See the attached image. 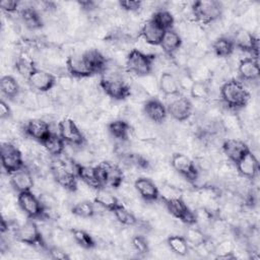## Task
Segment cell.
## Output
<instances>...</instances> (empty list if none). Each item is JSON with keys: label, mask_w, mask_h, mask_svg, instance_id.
I'll use <instances>...</instances> for the list:
<instances>
[{"label": "cell", "mask_w": 260, "mask_h": 260, "mask_svg": "<svg viewBox=\"0 0 260 260\" xmlns=\"http://www.w3.org/2000/svg\"><path fill=\"white\" fill-rule=\"evenodd\" d=\"M222 104L231 111H240L248 106L251 94L244 84L238 79L232 78L223 82L219 88Z\"/></svg>", "instance_id": "1"}, {"label": "cell", "mask_w": 260, "mask_h": 260, "mask_svg": "<svg viewBox=\"0 0 260 260\" xmlns=\"http://www.w3.org/2000/svg\"><path fill=\"white\" fill-rule=\"evenodd\" d=\"M99 85L105 94L114 101H123L131 96V86L122 74L115 70H107L102 74Z\"/></svg>", "instance_id": "2"}, {"label": "cell", "mask_w": 260, "mask_h": 260, "mask_svg": "<svg viewBox=\"0 0 260 260\" xmlns=\"http://www.w3.org/2000/svg\"><path fill=\"white\" fill-rule=\"evenodd\" d=\"M155 60V54L146 53L139 49H132L125 57V67L129 73L143 77L152 73Z\"/></svg>", "instance_id": "3"}, {"label": "cell", "mask_w": 260, "mask_h": 260, "mask_svg": "<svg viewBox=\"0 0 260 260\" xmlns=\"http://www.w3.org/2000/svg\"><path fill=\"white\" fill-rule=\"evenodd\" d=\"M194 19L202 24H210L218 20L222 14V3L217 0H199L191 5Z\"/></svg>", "instance_id": "4"}, {"label": "cell", "mask_w": 260, "mask_h": 260, "mask_svg": "<svg viewBox=\"0 0 260 260\" xmlns=\"http://www.w3.org/2000/svg\"><path fill=\"white\" fill-rule=\"evenodd\" d=\"M14 237L17 242L27 246L40 247L45 250L49 248L41 229L37 222L30 218L18 226Z\"/></svg>", "instance_id": "5"}, {"label": "cell", "mask_w": 260, "mask_h": 260, "mask_svg": "<svg viewBox=\"0 0 260 260\" xmlns=\"http://www.w3.org/2000/svg\"><path fill=\"white\" fill-rule=\"evenodd\" d=\"M54 181L69 192H76L78 180L73 166L70 168L62 160H54L50 167Z\"/></svg>", "instance_id": "6"}, {"label": "cell", "mask_w": 260, "mask_h": 260, "mask_svg": "<svg viewBox=\"0 0 260 260\" xmlns=\"http://www.w3.org/2000/svg\"><path fill=\"white\" fill-rule=\"evenodd\" d=\"M17 204L23 213L30 219H43L47 216L46 208L41 201L40 197H37L31 190L24 191L17 194Z\"/></svg>", "instance_id": "7"}, {"label": "cell", "mask_w": 260, "mask_h": 260, "mask_svg": "<svg viewBox=\"0 0 260 260\" xmlns=\"http://www.w3.org/2000/svg\"><path fill=\"white\" fill-rule=\"evenodd\" d=\"M0 157L2 168L7 175H12L25 167L22 152L17 146L10 142L2 143Z\"/></svg>", "instance_id": "8"}, {"label": "cell", "mask_w": 260, "mask_h": 260, "mask_svg": "<svg viewBox=\"0 0 260 260\" xmlns=\"http://www.w3.org/2000/svg\"><path fill=\"white\" fill-rule=\"evenodd\" d=\"M95 170L104 187L110 186L112 188H119L123 184L124 173L118 165L104 160L95 167Z\"/></svg>", "instance_id": "9"}, {"label": "cell", "mask_w": 260, "mask_h": 260, "mask_svg": "<svg viewBox=\"0 0 260 260\" xmlns=\"http://www.w3.org/2000/svg\"><path fill=\"white\" fill-rule=\"evenodd\" d=\"M171 166L173 170L188 182L194 183L199 178V170L188 155L182 152H175L171 157Z\"/></svg>", "instance_id": "10"}, {"label": "cell", "mask_w": 260, "mask_h": 260, "mask_svg": "<svg viewBox=\"0 0 260 260\" xmlns=\"http://www.w3.org/2000/svg\"><path fill=\"white\" fill-rule=\"evenodd\" d=\"M161 201L164 202L167 210L175 218L188 225H194L195 223H197L195 212L190 209V207L182 197L164 199Z\"/></svg>", "instance_id": "11"}, {"label": "cell", "mask_w": 260, "mask_h": 260, "mask_svg": "<svg viewBox=\"0 0 260 260\" xmlns=\"http://www.w3.org/2000/svg\"><path fill=\"white\" fill-rule=\"evenodd\" d=\"M58 133L66 144L82 147L86 143V138L74 120L64 118L58 123Z\"/></svg>", "instance_id": "12"}, {"label": "cell", "mask_w": 260, "mask_h": 260, "mask_svg": "<svg viewBox=\"0 0 260 260\" xmlns=\"http://www.w3.org/2000/svg\"><path fill=\"white\" fill-rule=\"evenodd\" d=\"M26 80L29 86L39 92H48L57 84V78L53 73L38 67L32 70Z\"/></svg>", "instance_id": "13"}, {"label": "cell", "mask_w": 260, "mask_h": 260, "mask_svg": "<svg viewBox=\"0 0 260 260\" xmlns=\"http://www.w3.org/2000/svg\"><path fill=\"white\" fill-rule=\"evenodd\" d=\"M172 98V101L167 106L168 115H170L174 120L178 122H184L188 120L193 113L192 102L180 94Z\"/></svg>", "instance_id": "14"}, {"label": "cell", "mask_w": 260, "mask_h": 260, "mask_svg": "<svg viewBox=\"0 0 260 260\" xmlns=\"http://www.w3.org/2000/svg\"><path fill=\"white\" fill-rule=\"evenodd\" d=\"M232 40L234 42L235 48L246 53H251L256 58L258 57L259 40L252 31L244 27L238 28L235 31Z\"/></svg>", "instance_id": "15"}, {"label": "cell", "mask_w": 260, "mask_h": 260, "mask_svg": "<svg viewBox=\"0 0 260 260\" xmlns=\"http://www.w3.org/2000/svg\"><path fill=\"white\" fill-rule=\"evenodd\" d=\"M66 71L74 78H87L93 75L83 53H73L66 59Z\"/></svg>", "instance_id": "16"}, {"label": "cell", "mask_w": 260, "mask_h": 260, "mask_svg": "<svg viewBox=\"0 0 260 260\" xmlns=\"http://www.w3.org/2000/svg\"><path fill=\"white\" fill-rule=\"evenodd\" d=\"M23 131L26 136L30 137L31 139L38 141L41 144L52 133L50 124L44 119L40 118H35L26 121L23 126Z\"/></svg>", "instance_id": "17"}, {"label": "cell", "mask_w": 260, "mask_h": 260, "mask_svg": "<svg viewBox=\"0 0 260 260\" xmlns=\"http://www.w3.org/2000/svg\"><path fill=\"white\" fill-rule=\"evenodd\" d=\"M221 150L228 159L236 165L251 149L243 140L239 138H229L222 142Z\"/></svg>", "instance_id": "18"}, {"label": "cell", "mask_w": 260, "mask_h": 260, "mask_svg": "<svg viewBox=\"0 0 260 260\" xmlns=\"http://www.w3.org/2000/svg\"><path fill=\"white\" fill-rule=\"evenodd\" d=\"M73 168H74V172H75L77 178L81 182H83L87 187L94 189V190L104 188L102 182L99 179L95 167L81 165V164L75 162L73 160Z\"/></svg>", "instance_id": "19"}, {"label": "cell", "mask_w": 260, "mask_h": 260, "mask_svg": "<svg viewBox=\"0 0 260 260\" xmlns=\"http://www.w3.org/2000/svg\"><path fill=\"white\" fill-rule=\"evenodd\" d=\"M235 166L238 174L245 179L253 180L258 176L259 161L251 150H249Z\"/></svg>", "instance_id": "20"}, {"label": "cell", "mask_w": 260, "mask_h": 260, "mask_svg": "<svg viewBox=\"0 0 260 260\" xmlns=\"http://www.w3.org/2000/svg\"><path fill=\"white\" fill-rule=\"evenodd\" d=\"M134 188L139 196L147 202H154L159 199V189L156 184L149 178H137L134 181Z\"/></svg>", "instance_id": "21"}, {"label": "cell", "mask_w": 260, "mask_h": 260, "mask_svg": "<svg viewBox=\"0 0 260 260\" xmlns=\"http://www.w3.org/2000/svg\"><path fill=\"white\" fill-rule=\"evenodd\" d=\"M143 112L155 124L164 123L168 117L167 107L157 99H147L143 104Z\"/></svg>", "instance_id": "22"}, {"label": "cell", "mask_w": 260, "mask_h": 260, "mask_svg": "<svg viewBox=\"0 0 260 260\" xmlns=\"http://www.w3.org/2000/svg\"><path fill=\"white\" fill-rule=\"evenodd\" d=\"M9 184L14 191L20 193L24 191H30L35 185V181L31 172L24 167L10 175Z\"/></svg>", "instance_id": "23"}, {"label": "cell", "mask_w": 260, "mask_h": 260, "mask_svg": "<svg viewBox=\"0 0 260 260\" xmlns=\"http://www.w3.org/2000/svg\"><path fill=\"white\" fill-rule=\"evenodd\" d=\"M238 73L241 79L246 81H256L260 76V67L258 58L247 57L240 60L238 65Z\"/></svg>", "instance_id": "24"}, {"label": "cell", "mask_w": 260, "mask_h": 260, "mask_svg": "<svg viewBox=\"0 0 260 260\" xmlns=\"http://www.w3.org/2000/svg\"><path fill=\"white\" fill-rule=\"evenodd\" d=\"M166 30L156 25L151 19L145 21L140 27L139 34L143 41L150 46H159Z\"/></svg>", "instance_id": "25"}, {"label": "cell", "mask_w": 260, "mask_h": 260, "mask_svg": "<svg viewBox=\"0 0 260 260\" xmlns=\"http://www.w3.org/2000/svg\"><path fill=\"white\" fill-rule=\"evenodd\" d=\"M183 41L181 35L174 28L166 30L160 42V48L168 56L175 55L182 47Z\"/></svg>", "instance_id": "26"}, {"label": "cell", "mask_w": 260, "mask_h": 260, "mask_svg": "<svg viewBox=\"0 0 260 260\" xmlns=\"http://www.w3.org/2000/svg\"><path fill=\"white\" fill-rule=\"evenodd\" d=\"M83 55L93 74H103L106 71L109 60L98 49H88L83 52Z\"/></svg>", "instance_id": "27"}, {"label": "cell", "mask_w": 260, "mask_h": 260, "mask_svg": "<svg viewBox=\"0 0 260 260\" xmlns=\"http://www.w3.org/2000/svg\"><path fill=\"white\" fill-rule=\"evenodd\" d=\"M158 89L166 95V96H176L180 94V87L178 84L177 77L169 71H165L160 74L159 79L157 81Z\"/></svg>", "instance_id": "28"}, {"label": "cell", "mask_w": 260, "mask_h": 260, "mask_svg": "<svg viewBox=\"0 0 260 260\" xmlns=\"http://www.w3.org/2000/svg\"><path fill=\"white\" fill-rule=\"evenodd\" d=\"M211 49L214 56L218 58H228L232 56L236 50L232 38L223 36L216 38L212 42Z\"/></svg>", "instance_id": "29"}, {"label": "cell", "mask_w": 260, "mask_h": 260, "mask_svg": "<svg viewBox=\"0 0 260 260\" xmlns=\"http://www.w3.org/2000/svg\"><path fill=\"white\" fill-rule=\"evenodd\" d=\"M20 18L24 23V25L30 30L39 29L44 24V21L40 12L32 6L22 8L20 11Z\"/></svg>", "instance_id": "30"}, {"label": "cell", "mask_w": 260, "mask_h": 260, "mask_svg": "<svg viewBox=\"0 0 260 260\" xmlns=\"http://www.w3.org/2000/svg\"><path fill=\"white\" fill-rule=\"evenodd\" d=\"M107 129L109 133L116 139H119L121 141H126L129 138L131 126L126 120L116 119L108 123Z\"/></svg>", "instance_id": "31"}, {"label": "cell", "mask_w": 260, "mask_h": 260, "mask_svg": "<svg viewBox=\"0 0 260 260\" xmlns=\"http://www.w3.org/2000/svg\"><path fill=\"white\" fill-rule=\"evenodd\" d=\"M65 141L59 135V133L53 132L49 135V137L42 143L47 153L52 156H60L63 154L65 150Z\"/></svg>", "instance_id": "32"}, {"label": "cell", "mask_w": 260, "mask_h": 260, "mask_svg": "<svg viewBox=\"0 0 260 260\" xmlns=\"http://www.w3.org/2000/svg\"><path fill=\"white\" fill-rule=\"evenodd\" d=\"M94 204L101 206L103 209L113 211L118 204H120L119 199L113 195L112 193L106 191L104 188H101L96 190L94 198H93Z\"/></svg>", "instance_id": "33"}, {"label": "cell", "mask_w": 260, "mask_h": 260, "mask_svg": "<svg viewBox=\"0 0 260 260\" xmlns=\"http://www.w3.org/2000/svg\"><path fill=\"white\" fill-rule=\"evenodd\" d=\"M0 90L3 96L8 100H14L20 93V86L13 76L4 75L0 80Z\"/></svg>", "instance_id": "34"}, {"label": "cell", "mask_w": 260, "mask_h": 260, "mask_svg": "<svg viewBox=\"0 0 260 260\" xmlns=\"http://www.w3.org/2000/svg\"><path fill=\"white\" fill-rule=\"evenodd\" d=\"M167 246L173 253L179 256H186L189 253L190 245L184 236L172 235L167 238Z\"/></svg>", "instance_id": "35"}, {"label": "cell", "mask_w": 260, "mask_h": 260, "mask_svg": "<svg viewBox=\"0 0 260 260\" xmlns=\"http://www.w3.org/2000/svg\"><path fill=\"white\" fill-rule=\"evenodd\" d=\"M14 68L20 75L27 78L29 74L32 72V70L37 68V66L35 64L32 57L28 56L26 53H21L15 59Z\"/></svg>", "instance_id": "36"}, {"label": "cell", "mask_w": 260, "mask_h": 260, "mask_svg": "<svg viewBox=\"0 0 260 260\" xmlns=\"http://www.w3.org/2000/svg\"><path fill=\"white\" fill-rule=\"evenodd\" d=\"M70 232H71L73 241L78 246H80L82 249L91 250L95 247L96 243H95L93 237L86 231H84L82 229H78V228H73V229H71Z\"/></svg>", "instance_id": "37"}, {"label": "cell", "mask_w": 260, "mask_h": 260, "mask_svg": "<svg viewBox=\"0 0 260 260\" xmlns=\"http://www.w3.org/2000/svg\"><path fill=\"white\" fill-rule=\"evenodd\" d=\"M150 19L164 30H169L174 27L175 17L171 11L167 9H158L154 11Z\"/></svg>", "instance_id": "38"}, {"label": "cell", "mask_w": 260, "mask_h": 260, "mask_svg": "<svg viewBox=\"0 0 260 260\" xmlns=\"http://www.w3.org/2000/svg\"><path fill=\"white\" fill-rule=\"evenodd\" d=\"M117 221L126 226H134L137 224V217L123 204H118L116 208L112 211Z\"/></svg>", "instance_id": "39"}, {"label": "cell", "mask_w": 260, "mask_h": 260, "mask_svg": "<svg viewBox=\"0 0 260 260\" xmlns=\"http://www.w3.org/2000/svg\"><path fill=\"white\" fill-rule=\"evenodd\" d=\"M213 253L216 255V259H237L235 253V245L231 240H222L215 244Z\"/></svg>", "instance_id": "40"}, {"label": "cell", "mask_w": 260, "mask_h": 260, "mask_svg": "<svg viewBox=\"0 0 260 260\" xmlns=\"http://www.w3.org/2000/svg\"><path fill=\"white\" fill-rule=\"evenodd\" d=\"M71 212L73 215L80 218H91L95 214L94 203L88 200L79 201L71 207Z\"/></svg>", "instance_id": "41"}, {"label": "cell", "mask_w": 260, "mask_h": 260, "mask_svg": "<svg viewBox=\"0 0 260 260\" xmlns=\"http://www.w3.org/2000/svg\"><path fill=\"white\" fill-rule=\"evenodd\" d=\"M184 237L187 240L188 244L192 247L199 246V245L203 244L208 239V237L205 235V233L201 229L193 228V226L188 228L185 231Z\"/></svg>", "instance_id": "42"}, {"label": "cell", "mask_w": 260, "mask_h": 260, "mask_svg": "<svg viewBox=\"0 0 260 260\" xmlns=\"http://www.w3.org/2000/svg\"><path fill=\"white\" fill-rule=\"evenodd\" d=\"M190 95L195 101H204L210 94L208 81H195L190 89Z\"/></svg>", "instance_id": "43"}, {"label": "cell", "mask_w": 260, "mask_h": 260, "mask_svg": "<svg viewBox=\"0 0 260 260\" xmlns=\"http://www.w3.org/2000/svg\"><path fill=\"white\" fill-rule=\"evenodd\" d=\"M220 124H221V127L226 131L236 132L241 128V121L239 117L233 113L221 115Z\"/></svg>", "instance_id": "44"}, {"label": "cell", "mask_w": 260, "mask_h": 260, "mask_svg": "<svg viewBox=\"0 0 260 260\" xmlns=\"http://www.w3.org/2000/svg\"><path fill=\"white\" fill-rule=\"evenodd\" d=\"M131 244L133 249L139 255H145L149 252V243L147 239L142 235H136L131 239Z\"/></svg>", "instance_id": "45"}, {"label": "cell", "mask_w": 260, "mask_h": 260, "mask_svg": "<svg viewBox=\"0 0 260 260\" xmlns=\"http://www.w3.org/2000/svg\"><path fill=\"white\" fill-rule=\"evenodd\" d=\"M177 80H178V84H179V87L181 90H185V91H190L192 85L194 84L195 80L190 72V70L188 68L184 69L180 74L179 76L177 77Z\"/></svg>", "instance_id": "46"}, {"label": "cell", "mask_w": 260, "mask_h": 260, "mask_svg": "<svg viewBox=\"0 0 260 260\" xmlns=\"http://www.w3.org/2000/svg\"><path fill=\"white\" fill-rule=\"evenodd\" d=\"M142 1H133V0H126V1H119V7L127 12H137L142 8Z\"/></svg>", "instance_id": "47"}, {"label": "cell", "mask_w": 260, "mask_h": 260, "mask_svg": "<svg viewBox=\"0 0 260 260\" xmlns=\"http://www.w3.org/2000/svg\"><path fill=\"white\" fill-rule=\"evenodd\" d=\"M48 253L50 255L51 258L53 259H57V260H69L71 257L68 254V252H66L65 250L61 249L60 247L57 246H52L48 248Z\"/></svg>", "instance_id": "48"}, {"label": "cell", "mask_w": 260, "mask_h": 260, "mask_svg": "<svg viewBox=\"0 0 260 260\" xmlns=\"http://www.w3.org/2000/svg\"><path fill=\"white\" fill-rule=\"evenodd\" d=\"M1 10L6 13H13L15 12L19 7V2L14 0H4L0 2Z\"/></svg>", "instance_id": "49"}, {"label": "cell", "mask_w": 260, "mask_h": 260, "mask_svg": "<svg viewBox=\"0 0 260 260\" xmlns=\"http://www.w3.org/2000/svg\"><path fill=\"white\" fill-rule=\"evenodd\" d=\"M12 116V111L8 103H6L3 99L0 102V118L1 120H6L11 118Z\"/></svg>", "instance_id": "50"}]
</instances>
